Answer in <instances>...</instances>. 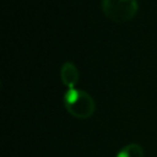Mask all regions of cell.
Instances as JSON below:
<instances>
[{
    "instance_id": "1",
    "label": "cell",
    "mask_w": 157,
    "mask_h": 157,
    "mask_svg": "<svg viewBox=\"0 0 157 157\" xmlns=\"http://www.w3.org/2000/svg\"><path fill=\"white\" fill-rule=\"evenodd\" d=\"M64 105L70 115L77 119H87L93 115L96 103L92 96L80 88L66 90L64 94Z\"/></svg>"
},
{
    "instance_id": "4",
    "label": "cell",
    "mask_w": 157,
    "mask_h": 157,
    "mask_svg": "<svg viewBox=\"0 0 157 157\" xmlns=\"http://www.w3.org/2000/svg\"><path fill=\"white\" fill-rule=\"evenodd\" d=\"M115 157H145V151L141 145L136 142H130L121 147L117 152Z\"/></svg>"
},
{
    "instance_id": "3",
    "label": "cell",
    "mask_w": 157,
    "mask_h": 157,
    "mask_svg": "<svg viewBox=\"0 0 157 157\" xmlns=\"http://www.w3.org/2000/svg\"><path fill=\"white\" fill-rule=\"evenodd\" d=\"M60 80L64 83V86L70 90L75 88L80 80V72L77 66L72 61H65L60 67Z\"/></svg>"
},
{
    "instance_id": "2",
    "label": "cell",
    "mask_w": 157,
    "mask_h": 157,
    "mask_svg": "<svg viewBox=\"0 0 157 157\" xmlns=\"http://www.w3.org/2000/svg\"><path fill=\"white\" fill-rule=\"evenodd\" d=\"M139 10L137 0H102V11L104 16L115 23H126L131 21Z\"/></svg>"
}]
</instances>
